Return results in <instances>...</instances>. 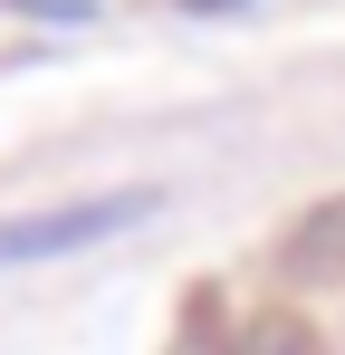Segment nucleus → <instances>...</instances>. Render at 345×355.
<instances>
[{
    "mask_svg": "<svg viewBox=\"0 0 345 355\" xmlns=\"http://www.w3.org/2000/svg\"><path fill=\"white\" fill-rule=\"evenodd\" d=\"M249 355H326V346H317L297 317H259V327H249Z\"/></svg>",
    "mask_w": 345,
    "mask_h": 355,
    "instance_id": "2",
    "label": "nucleus"
},
{
    "mask_svg": "<svg viewBox=\"0 0 345 355\" xmlns=\"http://www.w3.org/2000/svg\"><path fill=\"white\" fill-rule=\"evenodd\" d=\"M163 192L154 182H125V192H87V202H57V211H19L0 221V269H29V259H67V250H96V240L154 221Z\"/></svg>",
    "mask_w": 345,
    "mask_h": 355,
    "instance_id": "1",
    "label": "nucleus"
},
{
    "mask_svg": "<svg viewBox=\"0 0 345 355\" xmlns=\"http://www.w3.org/2000/svg\"><path fill=\"white\" fill-rule=\"evenodd\" d=\"M182 10H230V0H182Z\"/></svg>",
    "mask_w": 345,
    "mask_h": 355,
    "instance_id": "3",
    "label": "nucleus"
}]
</instances>
